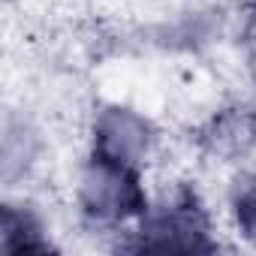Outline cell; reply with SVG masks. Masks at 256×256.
Returning a JSON list of instances; mask_svg holds the SVG:
<instances>
[{"label": "cell", "instance_id": "cell-1", "mask_svg": "<svg viewBox=\"0 0 256 256\" xmlns=\"http://www.w3.org/2000/svg\"><path fill=\"white\" fill-rule=\"evenodd\" d=\"M82 205L94 220L106 223L142 217L148 211V196L139 181V166L90 157L82 178Z\"/></svg>", "mask_w": 256, "mask_h": 256}, {"label": "cell", "instance_id": "cell-2", "mask_svg": "<svg viewBox=\"0 0 256 256\" xmlns=\"http://www.w3.org/2000/svg\"><path fill=\"white\" fill-rule=\"evenodd\" d=\"M139 247L142 250H181V253H196V250H211L208 238V217L190 190H178L169 202L148 208L142 214L139 226Z\"/></svg>", "mask_w": 256, "mask_h": 256}, {"label": "cell", "instance_id": "cell-3", "mask_svg": "<svg viewBox=\"0 0 256 256\" xmlns=\"http://www.w3.org/2000/svg\"><path fill=\"white\" fill-rule=\"evenodd\" d=\"M148 145H151V130L145 118H139L130 108H106L94 126L90 157L139 166V160L148 154Z\"/></svg>", "mask_w": 256, "mask_h": 256}, {"label": "cell", "instance_id": "cell-4", "mask_svg": "<svg viewBox=\"0 0 256 256\" xmlns=\"http://www.w3.org/2000/svg\"><path fill=\"white\" fill-rule=\"evenodd\" d=\"M4 253H42L48 250V241L42 238L36 220L28 214V211H16L12 205L4 208Z\"/></svg>", "mask_w": 256, "mask_h": 256}, {"label": "cell", "instance_id": "cell-5", "mask_svg": "<svg viewBox=\"0 0 256 256\" xmlns=\"http://www.w3.org/2000/svg\"><path fill=\"white\" fill-rule=\"evenodd\" d=\"M232 211H235V223L238 229L256 241V175H247L235 184L232 193Z\"/></svg>", "mask_w": 256, "mask_h": 256}, {"label": "cell", "instance_id": "cell-6", "mask_svg": "<svg viewBox=\"0 0 256 256\" xmlns=\"http://www.w3.org/2000/svg\"><path fill=\"white\" fill-rule=\"evenodd\" d=\"M253 16H256V4H253Z\"/></svg>", "mask_w": 256, "mask_h": 256}]
</instances>
